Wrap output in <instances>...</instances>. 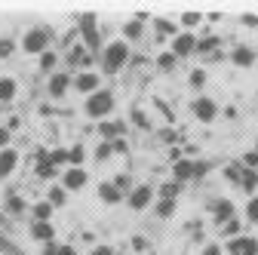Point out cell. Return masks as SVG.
<instances>
[{
	"instance_id": "19",
	"label": "cell",
	"mask_w": 258,
	"mask_h": 255,
	"mask_svg": "<svg viewBox=\"0 0 258 255\" xmlns=\"http://www.w3.org/2000/svg\"><path fill=\"white\" fill-rule=\"evenodd\" d=\"M231 209H234L231 203H218V206H215V215H218V218H228V215H231Z\"/></svg>"
},
{
	"instance_id": "37",
	"label": "cell",
	"mask_w": 258,
	"mask_h": 255,
	"mask_svg": "<svg viewBox=\"0 0 258 255\" xmlns=\"http://www.w3.org/2000/svg\"><path fill=\"white\" fill-rule=\"evenodd\" d=\"M0 142H7V130H0Z\"/></svg>"
},
{
	"instance_id": "10",
	"label": "cell",
	"mask_w": 258,
	"mask_h": 255,
	"mask_svg": "<svg viewBox=\"0 0 258 255\" xmlns=\"http://www.w3.org/2000/svg\"><path fill=\"white\" fill-rule=\"evenodd\" d=\"M83 181H86V172H83V169H71L68 178H64V184H68V187H80Z\"/></svg>"
},
{
	"instance_id": "36",
	"label": "cell",
	"mask_w": 258,
	"mask_h": 255,
	"mask_svg": "<svg viewBox=\"0 0 258 255\" xmlns=\"http://www.w3.org/2000/svg\"><path fill=\"white\" fill-rule=\"evenodd\" d=\"M95 255H111V249H95Z\"/></svg>"
},
{
	"instance_id": "28",
	"label": "cell",
	"mask_w": 258,
	"mask_h": 255,
	"mask_svg": "<svg viewBox=\"0 0 258 255\" xmlns=\"http://www.w3.org/2000/svg\"><path fill=\"white\" fill-rule=\"evenodd\" d=\"M224 231H228V234H237V231H240V225H237V221H228V225H224Z\"/></svg>"
},
{
	"instance_id": "9",
	"label": "cell",
	"mask_w": 258,
	"mask_h": 255,
	"mask_svg": "<svg viewBox=\"0 0 258 255\" xmlns=\"http://www.w3.org/2000/svg\"><path fill=\"white\" fill-rule=\"evenodd\" d=\"M74 83H77V89H83V92H86V89H95V83H99V77H95V74H80V77H77Z\"/></svg>"
},
{
	"instance_id": "14",
	"label": "cell",
	"mask_w": 258,
	"mask_h": 255,
	"mask_svg": "<svg viewBox=\"0 0 258 255\" xmlns=\"http://www.w3.org/2000/svg\"><path fill=\"white\" fill-rule=\"evenodd\" d=\"M64 86H68V80H64L61 74H55V77L49 80V92H52V95H61V92H64Z\"/></svg>"
},
{
	"instance_id": "16",
	"label": "cell",
	"mask_w": 258,
	"mask_h": 255,
	"mask_svg": "<svg viewBox=\"0 0 258 255\" xmlns=\"http://www.w3.org/2000/svg\"><path fill=\"white\" fill-rule=\"evenodd\" d=\"M194 163H175V178H190Z\"/></svg>"
},
{
	"instance_id": "5",
	"label": "cell",
	"mask_w": 258,
	"mask_h": 255,
	"mask_svg": "<svg viewBox=\"0 0 258 255\" xmlns=\"http://www.w3.org/2000/svg\"><path fill=\"white\" fill-rule=\"evenodd\" d=\"M194 43H197V40H194L190 34H181V37H175V46H172V52H175V55H190Z\"/></svg>"
},
{
	"instance_id": "33",
	"label": "cell",
	"mask_w": 258,
	"mask_h": 255,
	"mask_svg": "<svg viewBox=\"0 0 258 255\" xmlns=\"http://www.w3.org/2000/svg\"><path fill=\"white\" fill-rule=\"evenodd\" d=\"M157 28H160V31H172V25H169V22H163V19H157Z\"/></svg>"
},
{
	"instance_id": "18",
	"label": "cell",
	"mask_w": 258,
	"mask_h": 255,
	"mask_svg": "<svg viewBox=\"0 0 258 255\" xmlns=\"http://www.w3.org/2000/svg\"><path fill=\"white\" fill-rule=\"evenodd\" d=\"M46 255H74V249H71V246H58V249H55V246H49V249H46Z\"/></svg>"
},
{
	"instance_id": "32",
	"label": "cell",
	"mask_w": 258,
	"mask_h": 255,
	"mask_svg": "<svg viewBox=\"0 0 258 255\" xmlns=\"http://www.w3.org/2000/svg\"><path fill=\"white\" fill-rule=\"evenodd\" d=\"M160 68H172V55H163V58H160Z\"/></svg>"
},
{
	"instance_id": "4",
	"label": "cell",
	"mask_w": 258,
	"mask_h": 255,
	"mask_svg": "<svg viewBox=\"0 0 258 255\" xmlns=\"http://www.w3.org/2000/svg\"><path fill=\"white\" fill-rule=\"evenodd\" d=\"M43 46H46V34L34 28V31L25 37V49H28V52H43Z\"/></svg>"
},
{
	"instance_id": "29",
	"label": "cell",
	"mask_w": 258,
	"mask_h": 255,
	"mask_svg": "<svg viewBox=\"0 0 258 255\" xmlns=\"http://www.w3.org/2000/svg\"><path fill=\"white\" fill-rule=\"evenodd\" d=\"M71 160H74V163L83 160V148H74V151H71Z\"/></svg>"
},
{
	"instance_id": "24",
	"label": "cell",
	"mask_w": 258,
	"mask_h": 255,
	"mask_svg": "<svg viewBox=\"0 0 258 255\" xmlns=\"http://www.w3.org/2000/svg\"><path fill=\"white\" fill-rule=\"evenodd\" d=\"M249 218H252V221H258V197L249 203Z\"/></svg>"
},
{
	"instance_id": "27",
	"label": "cell",
	"mask_w": 258,
	"mask_h": 255,
	"mask_svg": "<svg viewBox=\"0 0 258 255\" xmlns=\"http://www.w3.org/2000/svg\"><path fill=\"white\" fill-rule=\"evenodd\" d=\"M181 22H184V25H197V22H200V16H194V13H187V16H184Z\"/></svg>"
},
{
	"instance_id": "13",
	"label": "cell",
	"mask_w": 258,
	"mask_h": 255,
	"mask_svg": "<svg viewBox=\"0 0 258 255\" xmlns=\"http://www.w3.org/2000/svg\"><path fill=\"white\" fill-rule=\"evenodd\" d=\"M13 95H16V83H13V80H0V99L10 102Z\"/></svg>"
},
{
	"instance_id": "35",
	"label": "cell",
	"mask_w": 258,
	"mask_h": 255,
	"mask_svg": "<svg viewBox=\"0 0 258 255\" xmlns=\"http://www.w3.org/2000/svg\"><path fill=\"white\" fill-rule=\"evenodd\" d=\"M206 255H218V246H209V249H206Z\"/></svg>"
},
{
	"instance_id": "11",
	"label": "cell",
	"mask_w": 258,
	"mask_h": 255,
	"mask_svg": "<svg viewBox=\"0 0 258 255\" xmlns=\"http://www.w3.org/2000/svg\"><path fill=\"white\" fill-rule=\"evenodd\" d=\"M99 194H102L105 203H117V200H120V194H117V187H114V184H102Z\"/></svg>"
},
{
	"instance_id": "6",
	"label": "cell",
	"mask_w": 258,
	"mask_h": 255,
	"mask_svg": "<svg viewBox=\"0 0 258 255\" xmlns=\"http://www.w3.org/2000/svg\"><path fill=\"white\" fill-rule=\"evenodd\" d=\"M194 111H197V117H203V120H212V117H215V105H212L209 99H197Z\"/></svg>"
},
{
	"instance_id": "2",
	"label": "cell",
	"mask_w": 258,
	"mask_h": 255,
	"mask_svg": "<svg viewBox=\"0 0 258 255\" xmlns=\"http://www.w3.org/2000/svg\"><path fill=\"white\" fill-rule=\"evenodd\" d=\"M111 105H114V99H111V92H95L92 99H89V105H86V111H89L92 117H99V114L111 111Z\"/></svg>"
},
{
	"instance_id": "21",
	"label": "cell",
	"mask_w": 258,
	"mask_h": 255,
	"mask_svg": "<svg viewBox=\"0 0 258 255\" xmlns=\"http://www.w3.org/2000/svg\"><path fill=\"white\" fill-rule=\"evenodd\" d=\"M139 34H142V25H139V22L126 25V37H139Z\"/></svg>"
},
{
	"instance_id": "1",
	"label": "cell",
	"mask_w": 258,
	"mask_h": 255,
	"mask_svg": "<svg viewBox=\"0 0 258 255\" xmlns=\"http://www.w3.org/2000/svg\"><path fill=\"white\" fill-rule=\"evenodd\" d=\"M129 58V49H126V43H111L108 49H105V68L108 71H117L123 61Z\"/></svg>"
},
{
	"instance_id": "22",
	"label": "cell",
	"mask_w": 258,
	"mask_h": 255,
	"mask_svg": "<svg viewBox=\"0 0 258 255\" xmlns=\"http://www.w3.org/2000/svg\"><path fill=\"white\" fill-rule=\"evenodd\" d=\"M203 80H206L203 71H194V74H190V83H194V86H203Z\"/></svg>"
},
{
	"instance_id": "15",
	"label": "cell",
	"mask_w": 258,
	"mask_h": 255,
	"mask_svg": "<svg viewBox=\"0 0 258 255\" xmlns=\"http://www.w3.org/2000/svg\"><path fill=\"white\" fill-rule=\"evenodd\" d=\"M252 58H255V55H252L246 46H240V49L234 52V61H237V65H252Z\"/></svg>"
},
{
	"instance_id": "3",
	"label": "cell",
	"mask_w": 258,
	"mask_h": 255,
	"mask_svg": "<svg viewBox=\"0 0 258 255\" xmlns=\"http://www.w3.org/2000/svg\"><path fill=\"white\" fill-rule=\"evenodd\" d=\"M228 252H231V255H255V252H258V243H255L252 237H240V240H234V243L228 246Z\"/></svg>"
},
{
	"instance_id": "17",
	"label": "cell",
	"mask_w": 258,
	"mask_h": 255,
	"mask_svg": "<svg viewBox=\"0 0 258 255\" xmlns=\"http://www.w3.org/2000/svg\"><path fill=\"white\" fill-rule=\"evenodd\" d=\"M58 203H64V190L52 187V190H49V206H58Z\"/></svg>"
},
{
	"instance_id": "30",
	"label": "cell",
	"mask_w": 258,
	"mask_h": 255,
	"mask_svg": "<svg viewBox=\"0 0 258 255\" xmlns=\"http://www.w3.org/2000/svg\"><path fill=\"white\" fill-rule=\"evenodd\" d=\"M52 61H55V55H52V52H46V55H43V68H52Z\"/></svg>"
},
{
	"instance_id": "34",
	"label": "cell",
	"mask_w": 258,
	"mask_h": 255,
	"mask_svg": "<svg viewBox=\"0 0 258 255\" xmlns=\"http://www.w3.org/2000/svg\"><path fill=\"white\" fill-rule=\"evenodd\" d=\"M108 154H111V148H108V145H102V148H99V160H105Z\"/></svg>"
},
{
	"instance_id": "25",
	"label": "cell",
	"mask_w": 258,
	"mask_h": 255,
	"mask_svg": "<svg viewBox=\"0 0 258 255\" xmlns=\"http://www.w3.org/2000/svg\"><path fill=\"white\" fill-rule=\"evenodd\" d=\"M175 194H178V187H175V184H166V187H163V197H166V200H172Z\"/></svg>"
},
{
	"instance_id": "7",
	"label": "cell",
	"mask_w": 258,
	"mask_h": 255,
	"mask_svg": "<svg viewBox=\"0 0 258 255\" xmlns=\"http://www.w3.org/2000/svg\"><path fill=\"white\" fill-rule=\"evenodd\" d=\"M148 200H151V187H139L133 197H129V203H133V209H145L148 206Z\"/></svg>"
},
{
	"instance_id": "26",
	"label": "cell",
	"mask_w": 258,
	"mask_h": 255,
	"mask_svg": "<svg viewBox=\"0 0 258 255\" xmlns=\"http://www.w3.org/2000/svg\"><path fill=\"white\" fill-rule=\"evenodd\" d=\"M206 172H209L206 163H194V175H206Z\"/></svg>"
},
{
	"instance_id": "31",
	"label": "cell",
	"mask_w": 258,
	"mask_h": 255,
	"mask_svg": "<svg viewBox=\"0 0 258 255\" xmlns=\"http://www.w3.org/2000/svg\"><path fill=\"white\" fill-rule=\"evenodd\" d=\"M169 212H172V200H166L163 206H160V215H169Z\"/></svg>"
},
{
	"instance_id": "8",
	"label": "cell",
	"mask_w": 258,
	"mask_h": 255,
	"mask_svg": "<svg viewBox=\"0 0 258 255\" xmlns=\"http://www.w3.org/2000/svg\"><path fill=\"white\" fill-rule=\"evenodd\" d=\"M13 166H16V151H4L0 154V175H7V172H13Z\"/></svg>"
},
{
	"instance_id": "23",
	"label": "cell",
	"mask_w": 258,
	"mask_h": 255,
	"mask_svg": "<svg viewBox=\"0 0 258 255\" xmlns=\"http://www.w3.org/2000/svg\"><path fill=\"white\" fill-rule=\"evenodd\" d=\"M10 52H13V40H0V55H4V58H7Z\"/></svg>"
},
{
	"instance_id": "20",
	"label": "cell",
	"mask_w": 258,
	"mask_h": 255,
	"mask_svg": "<svg viewBox=\"0 0 258 255\" xmlns=\"http://www.w3.org/2000/svg\"><path fill=\"white\" fill-rule=\"evenodd\" d=\"M255 184H258V175H255V172H246V178H243V187H246V190H252Z\"/></svg>"
},
{
	"instance_id": "12",
	"label": "cell",
	"mask_w": 258,
	"mask_h": 255,
	"mask_svg": "<svg viewBox=\"0 0 258 255\" xmlns=\"http://www.w3.org/2000/svg\"><path fill=\"white\" fill-rule=\"evenodd\" d=\"M31 234H34L37 240H46V237H52V228L46 225V221H37V225L31 228Z\"/></svg>"
}]
</instances>
